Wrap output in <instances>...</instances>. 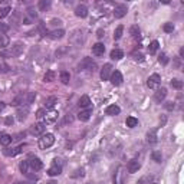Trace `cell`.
Instances as JSON below:
<instances>
[{"label":"cell","instance_id":"obj_12","mask_svg":"<svg viewBox=\"0 0 184 184\" xmlns=\"http://www.w3.org/2000/svg\"><path fill=\"white\" fill-rule=\"evenodd\" d=\"M75 15L78 17H87L88 16V7L85 5H79V6H76L75 7Z\"/></svg>","mask_w":184,"mask_h":184},{"label":"cell","instance_id":"obj_43","mask_svg":"<svg viewBox=\"0 0 184 184\" xmlns=\"http://www.w3.org/2000/svg\"><path fill=\"white\" fill-rule=\"evenodd\" d=\"M38 30H39V32H40V33H42L43 36H46V35H49L48 29L45 27V25H43V23H40V25H39V26H38Z\"/></svg>","mask_w":184,"mask_h":184},{"label":"cell","instance_id":"obj_60","mask_svg":"<svg viewBox=\"0 0 184 184\" xmlns=\"http://www.w3.org/2000/svg\"><path fill=\"white\" fill-rule=\"evenodd\" d=\"M88 184H94V183H88Z\"/></svg>","mask_w":184,"mask_h":184},{"label":"cell","instance_id":"obj_31","mask_svg":"<svg viewBox=\"0 0 184 184\" xmlns=\"http://www.w3.org/2000/svg\"><path fill=\"white\" fill-rule=\"evenodd\" d=\"M125 124H127V127H128V128H134V127H137V125H138V119L134 118V117H128V118H127V121H125Z\"/></svg>","mask_w":184,"mask_h":184},{"label":"cell","instance_id":"obj_48","mask_svg":"<svg viewBox=\"0 0 184 184\" xmlns=\"http://www.w3.org/2000/svg\"><path fill=\"white\" fill-rule=\"evenodd\" d=\"M174 65H175V69H181V58H175Z\"/></svg>","mask_w":184,"mask_h":184},{"label":"cell","instance_id":"obj_2","mask_svg":"<svg viewBox=\"0 0 184 184\" xmlns=\"http://www.w3.org/2000/svg\"><path fill=\"white\" fill-rule=\"evenodd\" d=\"M23 49H25V45L20 43V42H17L12 46L9 50H6V52H2L0 56H17V55H20L23 52Z\"/></svg>","mask_w":184,"mask_h":184},{"label":"cell","instance_id":"obj_22","mask_svg":"<svg viewBox=\"0 0 184 184\" xmlns=\"http://www.w3.org/2000/svg\"><path fill=\"white\" fill-rule=\"evenodd\" d=\"M124 58V52L121 50V49H112L111 50V59L114 60H119Z\"/></svg>","mask_w":184,"mask_h":184},{"label":"cell","instance_id":"obj_36","mask_svg":"<svg viewBox=\"0 0 184 184\" xmlns=\"http://www.w3.org/2000/svg\"><path fill=\"white\" fill-rule=\"evenodd\" d=\"M171 87L173 88H175V89H181L183 88V82L180 81V79H171Z\"/></svg>","mask_w":184,"mask_h":184},{"label":"cell","instance_id":"obj_18","mask_svg":"<svg viewBox=\"0 0 184 184\" xmlns=\"http://www.w3.org/2000/svg\"><path fill=\"white\" fill-rule=\"evenodd\" d=\"M91 115H92V109L87 108L78 114V119H81V121H88V119L91 118Z\"/></svg>","mask_w":184,"mask_h":184},{"label":"cell","instance_id":"obj_37","mask_svg":"<svg viewBox=\"0 0 184 184\" xmlns=\"http://www.w3.org/2000/svg\"><path fill=\"white\" fill-rule=\"evenodd\" d=\"M19 168H20V171H22L23 174H27V168H29V162H27V161H20V164H19Z\"/></svg>","mask_w":184,"mask_h":184},{"label":"cell","instance_id":"obj_19","mask_svg":"<svg viewBox=\"0 0 184 184\" xmlns=\"http://www.w3.org/2000/svg\"><path fill=\"white\" fill-rule=\"evenodd\" d=\"M60 173H62V165H56V164H53V165H52V167L48 170V174L50 175V177L59 175Z\"/></svg>","mask_w":184,"mask_h":184},{"label":"cell","instance_id":"obj_55","mask_svg":"<svg viewBox=\"0 0 184 184\" xmlns=\"http://www.w3.org/2000/svg\"><path fill=\"white\" fill-rule=\"evenodd\" d=\"M97 36H98V38H99V39H102L104 36H105V32H104L102 29H98V32H97Z\"/></svg>","mask_w":184,"mask_h":184},{"label":"cell","instance_id":"obj_59","mask_svg":"<svg viewBox=\"0 0 184 184\" xmlns=\"http://www.w3.org/2000/svg\"><path fill=\"white\" fill-rule=\"evenodd\" d=\"M46 184H58V183H56L55 180H50V181H49V183H46Z\"/></svg>","mask_w":184,"mask_h":184},{"label":"cell","instance_id":"obj_46","mask_svg":"<svg viewBox=\"0 0 184 184\" xmlns=\"http://www.w3.org/2000/svg\"><path fill=\"white\" fill-rule=\"evenodd\" d=\"M83 174H85V171H83V168H78V170H76L75 173L72 174V177H79V175H81V177H83Z\"/></svg>","mask_w":184,"mask_h":184},{"label":"cell","instance_id":"obj_49","mask_svg":"<svg viewBox=\"0 0 184 184\" xmlns=\"http://www.w3.org/2000/svg\"><path fill=\"white\" fill-rule=\"evenodd\" d=\"M50 25H52V26H60V25H62V20H60V19H52V20H50Z\"/></svg>","mask_w":184,"mask_h":184},{"label":"cell","instance_id":"obj_23","mask_svg":"<svg viewBox=\"0 0 184 184\" xmlns=\"http://www.w3.org/2000/svg\"><path fill=\"white\" fill-rule=\"evenodd\" d=\"M56 118H58V112H55V111H50L49 114L45 115V121H46V124H52V122H55Z\"/></svg>","mask_w":184,"mask_h":184},{"label":"cell","instance_id":"obj_13","mask_svg":"<svg viewBox=\"0 0 184 184\" xmlns=\"http://www.w3.org/2000/svg\"><path fill=\"white\" fill-rule=\"evenodd\" d=\"M27 114H29V107H27V105L17 108V119H19V121H25Z\"/></svg>","mask_w":184,"mask_h":184},{"label":"cell","instance_id":"obj_62","mask_svg":"<svg viewBox=\"0 0 184 184\" xmlns=\"http://www.w3.org/2000/svg\"><path fill=\"white\" fill-rule=\"evenodd\" d=\"M151 184H157V183H151Z\"/></svg>","mask_w":184,"mask_h":184},{"label":"cell","instance_id":"obj_58","mask_svg":"<svg viewBox=\"0 0 184 184\" xmlns=\"http://www.w3.org/2000/svg\"><path fill=\"white\" fill-rule=\"evenodd\" d=\"M184 56V48H181L180 49V58H183Z\"/></svg>","mask_w":184,"mask_h":184},{"label":"cell","instance_id":"obj_27","mask_svg":"<svg viewBox=\"0 0 184 184\" xmlns=\"http://www.w3.org/2000/svg\"><path fill=\"white\" fill-rule=\"evenodd\" d=\"M10 43V39L9 36H6V35H0V49H5L9 46Z\"/></svg>","mask_w":184,"mask_h":184},{"label":"cell","instance_id":"obj_14","mask_svg":"<svg viewBox=\"0 0 184 184\" xmlns=\"http://www.w3.org/2000/svg\"><path fill=\"white\" fill-rule=\"evenodd\" d=\"M165 97H167V89H165V88H160V89H157V92L154 94V99H155L157 102H162V101L165 99Z\"/></svg>","mask_w":184,"mask_h":184},{"label":"cell","instance_id":"obj_52","mask_svg":"<svg viewBox=\"0 0 184 184\" xmlns=\"http://www.w3.org/2000/svg\"><path fill=\"white\" fill-rule=\"evenodd\" d=\"M7 70H9V66L6 65V63H0V72H2V73H5Z\"/></svg>","mask_w":184,"mask_h":184},{"label":"cell","instance_id":"obj_1","mask_svg":"<svg viewBox=\"0 0 184 184\" xmlns=\"http://www.w3.org/2000/svg\"><path fill=\"white\" fill-rule=\"evenodd\" d=\"M69 42H70V45H73V46H82L83 42H85L83 32H82L81 29L73 30V32L70 33V36H69Z\"/></svg>","mask_w":184,"mask_h":184},{"label":"cell","instance_id":"obj_9","mask_svg":"<svg viewBox=\"0 0 184 184\" xmlns=\"http://www.w3.org/2000/svg\"><path fill=\"white\" fill-rule=\"evenodd\" d=\"M45 130H46V125L43 122H38V124L32 125V128H30V132H32L33 135H40V134H43Z\"/></svg>","mask_w":184,"mask_h":184},{"label":"cell","instance_id":"obj_30","mask_svg":"<svg viewBox=\"0 0 184 184\" xmlns=\"http://www.w3.org/2000/svg\"><path fill=\"white\" fill-rule=\"evenodd\" d=\"M60 82L63 83V85H68L69 83V79H70V75L69 72H66V70H63V72H60Z\"/></svg>","mask_w":184,"mask_h":184},{"label":"cell","instance_id":"obj_32","mask_svg":"<svg viewBox=\"0 0 184 184\" xmlns=\"http://www.w3.org/2000/svg\"><path fill=\"white\" fill-rule=\"evenodd\" d=\"M25 98H26L25 95H17V97L12 101V105H13V107H19L20 104L25 102Z\"/></svg>","mask_w":184,"mask_h":184},{"label":"cell","instance_id":"obj_51","mask_svg":"<svg viewBox=\"0 0 184 184\" xmlns=\"http://www.w3.org/2000/svg\"><path fill=\"white\" fill-rule=\"evenodd\" d=\"M167 124V117L165 115H161V118H160V127H165Z\"/></svg>","mask_w":184,"mask_h":184},{"label":"cell","instance_id":"obj_16","mask_svg":"<svg viewBox=\"0 0 184 184\" xmlns=\"http://www.w3.org/2000/svg\"><path fill=\"white\" fill-rule=\"evenodd\" d=\"M63 35H65V30L63 29H55L52 32H49V38L53 39V40H58V39H62L63 38Z\"/></svg>","mask_w":184,"mask_h":184},{"label":"cell","instance_id":"obj_24","mask_svg":"<svg viewBox=\"0 0 184 184\" xmlns=\"http://www.w3.org/2000/svg\"><path fill=\"white\" fill-rule=\"evenodd\" d=\"M79 107L81 108H89V105H91V99H89V97L88 95H83V97H81V99H79Z\"/></svg>","mask_w":184,"mask_h":184},{"label":"cell","instance_id":"obj_61","mask_svg":"<svg viewBox=\"0 0 184 184\" xmlns=\"http://www.w3.org/2000/svg\"><path fill=\"white\" fill-rule=\"evenodd\" d=\"M16 184H22V183H16Z\"/></svg>","mask_w":184,"mask_h":184},{"label":"cell","instance_id":"obj_33","mask_svg":"<svg viewBox=\"0 0 184 184\" xmlns=\"http://www.w3.org/2000/svg\"><path fill=\"white\" fill-rule=\"evenodd\" d=\"M122 32H124V26H122V25H119V26L115 29V32H114V39H115V40H119V39H121Z\"/></svg>","mask_w":184,"mask_h":184},{"label":"cell","instance_id":"obj_26","mask_svg":"<svg viewBox=\"0 0 184 184\" xmlns=\"http://www.w3.org/2000/svg\"><path fill=\"white\" fill-rule=\"evenodd\" d=\"M50 6H52V3H50V0H40L39 2V9L42 12H46L50 9Z\"/></svg>","mask_w":184,"mask_h":184},{"label":"cell","instance_id":"obj_53","mask_svg":"<svg viewBox=\"0 0 184 184\" xmlns=\"http://www.w3.org/2000/svg\"><path fill=\"white\" fill-rule=\"evenodd\" d=\"M13 122H15L13 117H7V118L5 119V124H6V125H13Z\"/></svg>","mask_w":184,"mask_h":184},{"label":"cell","instance_id":"obj_54","mask_svg":"<svg viewBox=\"0 0 184 184\" xmlns=\"http://www.w3.org/2000/svg\"><path fill=\"white\" fill-rule=\"evenodd\" d=\"M132 56H134L135 60H144V55H141V53H132Z\"/></svg>","mask_w":184,"mask_h":184},{"label":"cell","instance_id":"obj_25","mask_svg":"<svg viewBox=\"0 0 184 184\" xmlns=\"http://www.w3.org/2000/svg\"><path fill=\"white\" fill-rule=\"evenodd\" d=\"M56 104H58V98H56V97H49L48 99L45 101V107L49 108V109H52Z\"/></svg>","mask_w":184,"mask_h":184},{"label":"cell","instance_id":"obj_44","mask_svg":"<svg viewBox=\"0 0 184 184\" xmlns=\"http://www.w3.org/2000/svg\"><path fill=\"white\" fill-rule=\"evenodd\" d=\"M164 107H165V109H167V111H173V109L175 108V104H174L173 101H168V102L164 104Z\"/></svg>","mask_w":184,"mask_h":184},{"label":"cell","instance_id":"obj_41","mask_svg":"<svg viewBox=\"0 0 184 184\" xmlns=\"http://www.w3.org/2000/svg\"><path fill=\"white\" fill-rule=\"evenodd\" d=\"M9 13H10V7H2V9H0V19L6 17Z\"/></svg>","mask_w":184,"mask_h":184},{"label":"cell","instance_id":"obj_39","mask_svg":"<svg viewBox=\"0 0 184 184\" xmlns=\"http://www.w3.org/2000/svg\"><path fill=\"white\" fill-rule=\"evenodd\" d=\"M158 62H160L161 65H167L168 63V56L165 53H161L160 56H158Z\"/></svg>","mask_w":184,"mask_h":184},{"label":"cell","instance_id":"obj_57","mask_svg":"<svg viewBox=\"0 0 184 184\" xmlns=\"http://www.w3.org/2000/svg\"><path fill=\"white\" fill-rule=\"evenodd\" d=\"M5 107H6V104H5V102H0V112H2V111L5 109Z\"/></svg>","mask_w":184,"mask_h":184},{"label":"cell","instance_id":"obj_20","mask_svg":"<svg viewBox=\"0 0 184 184\" xmlns=\"http://www.w3.org/2000/svg\"><path fill=\"white\" fill-rule=\"evenodd\" d=\"M121 112V108L117 107V105H109L108 108L105 109V114L107 115H111V117H114V115H118Z\"/></svg>","mask_w":184,"mask_h":184},{"label":"cell","instance_id":"obj_42","mask_svg":"<svg viewBox=\"0 0 184 184\" xmlns=\"http://www.w3.org/2000/svg\"><path fill=\"white\" fill-rule=\"evenodd\" d=\"M10 29V26L7 25V23H0V35H3V33H6L7 30Z\"/></svg>","mask_w":184,"mask_h":184},{"label":"cell","instance_id":"obj_45","mask_svg":"<svg viewBox=\"0 0 184 184\" xmlns=\"http://www.w3.org/2000/svg\"><path fill=\"white\" fill-rule=\"evenodd\" d=\"M45 115H46L45 109H39L38 112H36V118H38L39 121H42V119H45Z\"/></svg>","mask_w":184,"mask_h":184},{"label":"cell","instance_id":"obj_34","mask_svg":"<svg viewBox=\"0 0 184 184\" xmlns=\"http://www.w3.org/2000/svg\"><path fill=\"white\" fill-rule=\"evenodd\" d=\"M55 79V72L53 70H48L46 73H45V76H43V81L45 82H52Z\"/></svg>","mask_w":184,"mask_h":184},{"label":"cell","instance_id":"obj_50","mask_svg":"<svg viewBox=\"0 0 184 184\" xmlns=\"http://www.w3.org/2000/svg\"><path fill=\"white\" fill-rule=\"evenodd\" d=\"M25 135H26V132H19V134H16V135L12 137V138H13L15 141H19V140H22V138H23Z\"/></svg>","mask_w":184,"mask_h":184},{"label":"cell","instance_id":"obj_10","mask_svg":"<svg viewBox=\"0 0 184 184\" xmlns=\"http://www.w3.org/2000/svg\"><path fill=\"white\" fill-rule=\"evenodd\" d=\"M27 162H29V167H32L35 171H39V170H42V167H43L40 158H38V157H32Z\"/></svg>","mask_w":184,"mask_h":184},{"label":"cell","instance_id":"obj_6","mask_svg":"<svg viewBox=\"0 0 184 184\" xmlns=\"http://www.w3.org/2000/svg\"><path fill=\"white\" fill-rule=\"evenodd\" d=\"M127 12H128V7H127V5H124V3L117 5V6H115V9H114L115 19H122V17L127 15Z\"/></svg>","mask_w":184,"mask_h":184},{"label":"cell","instance_id":"obj_4","mask_svg":"<svg viewBox=\"0 0 184 184\" xmlns=\"http://www.w3.org/2000/svg\"><path fill=\"white\" fill-rule=\"evenodd\" d=\"M79 68L85 70H89V72H94V70H97V63L91 59V58H83L82 62L79 63Z\"/></svg>","mask_w":184,"mask_h":184},{"label":"cell","instance_id":"obj_11","mask_svg":"<svg viewBox=\"0 0 184 184\" xmlns=\"http://www.w3.org/2000/svg\"><path fill=\"white\" fill-rule=\"evenodd\" d=\"M140 167H141V164H140V161H138V160H131V161L128 162V165H127V168H128V173H131V174L137 173V171L140 170Z\"/></svg>","mask_w":184,"mask_h":184},{"label":"cell","instance_id":"obj_21","mask_svg":"<svg viewBox=\"0 0 184 184\" xmlns=\"http://www.w3.org/2000/svg\"><path fill=\"white\" fill-rule=\"evenodd\" d=\"M12 141H13L12 135H9V134H0V144L3 147H7Z\"/></svg>","mask_w":184,"mask_h":184},{"label":"cell","instance_id":"obj_15","mask_svg":"<svg viewBox=\"0 0 184 184\" xmlns=\"http://www.w3.org/2000/svg\"><path fill=\"white\" fill-rule=\"evenodd\" d=\"M92 53L95 55V56H102L104 53H105V46H104L102 43H95L94 46H92Z\"/></svg>","mask_w":184,"mask_h":184},{"label":"cell","instance_id":"obj_56","mask_svg":"<svg viewBox=\"0 0 184 184\" xmlns=\"http://www.w3.org/2000/svg\"><path fill=\"white\" fill-rule=\"evenodd\" d=\"M30 23H32V19H29V17L23 19V25H30Z\"/></svg>","mask_w":184,"mask_h":184},{"label":"cell","instance_id":"obj_47","mask_svg":"<svg viewBox=\"0 0 184 184\" xmlns=\"http://www.w3.org/2000/svg\"><path fill=\"white\" fill-rule=\"evenodd\" d=\"M22 150H23V145H19V147H16V148H13V150H12V157L16 155V154H19V152H22Z\"/></svg>","mask_w":184,"mask_h":184},{"label":"cell","instance_id":"obj_7","mask_svg":"<svg viewBox=\"0 0 184 184\" xmlns=\"http://www.w3.org/2000/svg\"><path fill=\"white\" fill-rule=\"evenodd\" d=\"M111 75H112V65H111V63H105L104 68L101 69L99 76H101L102 81H108L109 78H111Z\"/></svg>","mask_w":184,"mask_h":184},{"label":"cell","instance_id":"obj_17","mask_svg":"<svg viewBox=\"0 0 184 184\" xmlns=\"http://www.w3.org/2000/svg\"><path fill=\"white\" fill-rule=\"evenodd\" d=\"M147 141L150 142V144H155L157 142V130L155 128H152L147 132Z\"/></svg>","mask_w":184,"mask_h":184},{"label":"cell","instance_id":"obj_5","mask_svg":"<svg viewBox=\"0 0 184 184\" xmlns=\"http://www.w3.org/2000/svg\"><path fill=\"white\" fill-rule=\"evenodd\" d=\"M160 83H161V76L158 75V73H152V75H150V78L147 79V87L151 88V89L157 88Z\"/></svg>","mask_w":184,"mask_h":184},{"label":"cell","instance_id":"obj_8","mask_svg":"<svg viewBox=\"0 0 184 184\" xmlns=\"http://www.w3.org/2000/svg\"><path fill=\"white\" fill-rule=\"evenodd\" d=\"M109 79H111V83H112L114 87H119V85L122 83V81H124V79H122V73H121L119 70H114Z\"/></svg>","mask_w":184,"mask_h":184},{"label":"cell","instance_id":"obj_35","mask_svg":"<svg viewBox=\"0 0 184 184\" xmlns=\"http://www.w3.org/2000/svg\"><path fill=\"white\" fill-rule=\"evenodd\" d=\"M27 16H29V19H36V17H38V12H36V9H33V7H29V9H27Z\"/></svg>","mask_w":184,"mask_h":184},{"label":"cell","instance_id":"obj_3","mask_svg":"<svg viewBox=\"0 0 184 184\" xmlns=\"http://www.w3.org/2000/svg\"><path fill=\"white\" fill-rule=\"evenodd\" d=\"M53 142H55L53 134H43L42 138L39 140V147H40L42 150H46V148L53 145Z\"/></svg>","mask_w":184,"mask_h":184},{"label":"cell","instance_id":"obj_38","mask_svg":"<svg viewBox=\"0 0 184 184\" xmlns=\"http://www.w3.org/2000/svg\"><path fill=\"white\" fill-rule=\"evenodd\" d=\"M151 157H152V160L155 162H161V160H162V155H161V152L160 151H154L151 154Z\"/></svg>","mask_w":184,"mask_h":184},{"label":"cell","instance_id":"obj_29","mask_svg":"<svg viewBox=\"0 0 184 184\" xmlns=\"http://www.w3.org/2000/svg\"><path fill=\"white\" fill-rule=\"evenodd\" d=\"M158 46H160V43H158L157 40H152L151 43H150V46H148V53L154 55L158 50Z\"/></svg>","mask_w":184,"mask_h":184},{"label":"cell","instance_id":"obj_40","mask_svg":"<svg viewBox=\"0 0 184 184\" xmlns=\"http://www.w3.org/2000/svg\"><path fill=\"white\" fill-rule=\"evenodd\" d=\"M162 29H164V32L173 33V30H174V25H173V23H165V25L162 26Z\"/></svg>","mask_w":184,"mask_h":184},{"label":"cell","instance_id":"obj_28","mask_svg":"<svg viewBox=\"0 0 184 184\" xmlns=\"http://www.w3.org/2000/svg\"><path fill=\"white\" fill-rule=\"evenodd\" d=\"M130 33H131V36L134 39H140V35H141V30H140V27L137 26V25H134V26H131L130 29Z\"/></svg>","mask_w":184,"mask_h":184}]
</instances>
